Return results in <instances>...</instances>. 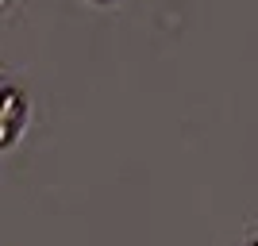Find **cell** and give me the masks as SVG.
<instances>
[{
    "mask_svg": "<svg viewBox=\"0 0 258 246\" xmlns=\"http://www.w3.org/2000/svg\"><path fill=\"white\" fill-rule=\"evenodd\" d=\"M89 4H112V0H89Z\"/></svg>",
    "mask_w": 258,
    "mask_h": 246,
    "instance_id": "1",
    "label": "cell"
}]
</instances>
